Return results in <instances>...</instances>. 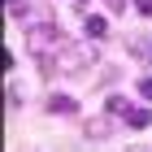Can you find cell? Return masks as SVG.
Returning a JSON list of instances; mask_svg holds the SVG:
<instances>
[{
  "label": "cell",
  "instance_id": "5b68a950",
  "mask_svg": "<svg viewBox=\"0 0 152 152\" xmlns=\"http://www.w3.org/2000/svg\"><path fill=\"white\" fill-rule=\"evenodd\" d=\"M83 26H87V35H91V39H100V35L109 31V22H104V18H87Z\"/></svg>",
  "mask_w": 152,
  "mask_h": 152
},
{
  "label": "cell",
  "instance_id": "7a4b0ae2",
  "mask_svg": "<svg viewBox=\"0 0 152 152\" xmlns=\"http://www.w3.org/2000/svg\"><path fill=\"white\" fill-rule=\"evenodd\" d=\"M57 57H61V70H65V74H78L83 65L91 61V52H87V48H70V44H65Z\"/></svg>",
  "mask_w": 152,
  "mask_h": 152
},
{
  "label": "cell",
  "instance_id": "3957f363",
  "mask_svg": "<svg viewBox=\"0 0 152 152\" xmlns=\"http://www.w3.org/2000/svg\"><path fill=\"white\" fill-rule=\"evenodd\" d=\"M126 48H130V57H135V61H148V57H152V44H148L143 35H139V39H130Z\"/></svg>",
  "mask_w": 152,
  "mask_h": 152
},
{
  "label": "cell",
  "instance_id": "8992f818",
  "mask_svg": "<svg viewBox=\"0 0 152 152\" xmlns=\"http://www.w3.org/2000/svg\"><path fill=\"white\" fill-rule=\"evenodd\" d=\"M126 122H130V126H148L152 113H148V109H126Z\"/></svg>",
  "mask_w": 152,
  "mask_h": 152
},
{
  "label": "cell",
  "instance_id": "6da1fadb",
  "mask_svg": "<svg viewBox=\"0 0 152 152\" xmlns=\"http://www.w3.org/2000/svg\"><path fill=\"white\" fill-rule=\"evenodd\" d=\"M61 31L52 22H39V26H26V52H35V57H52V52H61Z\"/></svg>",
  "mask_w": 152,
  "mask_h": 152
},
{
  "label": "cell",
  "instance_id": "ba28073f",
  "mask_svg": "<svg viewBox=\"0 0 152 152\" xmlns=\"http://www.w3.org/2000/svg\"><path fill=\"white\" fill-rule=\"evenodd\" d=\"M135 9H139V13H152V0H135Z\"/></svg>",
  "mask_w": 152,
  "mask_h": 152
},
{
  "label": "cell",
  "instance_id": "277c9868",
  "mask_svg": "<svg viewBox=\"0 0 152 152\" xmlns=\"http://www.w3.org/2000/svg\"><path fill=\"white\" fill-rule=\"evenodd\" d=\"M48 109H52V113H74V100H70V96H52Z\"/></svg>",
  "mask_w": 152,
  "mask_h": 152
},
{
  "label": "cell",
  "instance_id": "52a82bcc",
  "mask_svg": "<svg viewBox=\"0 0 152 152\" xmlns=\"http://www.w3.org/2000/svg\"><path fill=\"white\" fill-rule=\"evenodd\" d=\"M139 96H143V100H152V78H143V83H139Z\"/></svg>",
  "mask_w": 152,
  "mask_h": 152
}]
</instances>
